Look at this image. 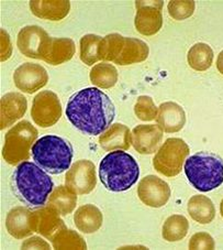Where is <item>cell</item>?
Listing matches in <instances>:
<instances>
[{
	"mask_svg": "<svg viewBox=\"0 0 223 250\" xmlns=\"http://www.w3.org/2000/svg\"><path fill=\"white\" fill-rule=\"evenodd\" d=\"M66 117L76 129L87 136H100L115 118V107L106 93L97 87L80 89L66 105Z\"/></svg>",
	"mask_w": 223,
	"mask_h": 250,
	"instance_id": "1",
	"label": "cell"
},
{
	"mask_svg": "<svg viewBox=\"0 0 223 250\" xmlns=\"http://www.w3.org/2000/svg\"><path fill=\"white\" fill-rule=\"evenodd\" d=\"M11 183L16 196L31 208L45 205L54 188V183L48 172L36 162L30 161L18 165L11 176Z\"/></svg>",
	"mask_w": 223,
	"mask_h": 250,
	"instance_id": "2",
	"label": "cell"
},
{
	"mask_svg": "<svg viewBox=\"0 0 223 250\" xmlns=\"http://www.w3.org/2000/svg\"><path fill=\"white\" fill-rule=\"evenodd\" d=\"M140 176L138 162L123 150L109 152L99 165V178L111 192H124L136 183Z\"/></svg>",
	"mask_w": 223,
	"mask_h": 250,
	"instance_id": "3",
	"label": "cell"
},
{
	"mask_svg": "<svg viewBox=\"0 0 223 250\" xmlns=\"http://www.w3.org/2000/svg\"><path fill=\"white\" fill-rule=\"evenodd\" d=\"M33 161L50 174H61L70 169L74 149L65 138L48 135L34 142L31 149Z\"/></svg>",
	"mask_w": 223,
	"mask_h": 250,
	"instance_id": "4",
	"label": "cell"
},
{
	"mask_svg": "<svg viewBox=\"0 0 223 250\" xmlns=\"http://www.w3.org/2000/svg\"><path fill=\"white\" fill-rule=\"evenodd\" d=\"M184 171L191 187L210 192L223 183V159L213 152L200 151L186 159Z\"/></svg>",
	"mask_w": 223,
	"mask_h": 250,
	"instance_id": "5",
	"label": "cell"
},
{
	"mask_svg": "<svg viewBox=\"0 0 223 250\" xmlns=\"http://www.w3.org/2000/svg\"><path fill=\"white\" fill-rule=\"evenodd\" d=\"M149 53V45L135 38H126L111 33L102 38L99 45V58L118 65H131L144 62Z\"/></svg>",
	"mask_w": 223,
	"mask_h": 250,
	"instance_id": "6",
	"label": "cell"
},
{
	"mask_svg": "<svg viewBox=\"0 0 223 250\" xmlns=\"http://www.w3.org/2000/svg\"><path fill=\"white\" fill-rule=\"evenodd\" d=\"M37 138V130L27 120H22L12 127L5 137L2 148V157L11 166L20 165L30 158V149H32Z\"/></svg>",
	"mask_w": 223,
	"mask_h": 250,
	"instance_id": "7",
	"label": "cell"
},
{
	"mask_svg": "<svg viewBox=\"0 0 223 250\" xmlns=\"http://www.w3.org/2000/svg\"><path fill=\"white\" fill-rule=\"evenodd\" d=\"M189 151V146L181 138H169L157 150L153 166L158 173L174 178L182 172Z\"/></svg>",
	"mask_w": 223,
	"mask_h": 250,
	"instance_id": "8",
	"label": "cell"
},
{
	"mask_svg": "<svg viewBox=\"0 0 223 250\" xmlns=\"http://www.w3.org/2000/svg\"><path fill=\"white\" fill-rule=\"evenodd\" d=\"M51 39L41 27L28 25L20 30L17 44L20 52L25 57L44 61L50 49Z\"/></svg>",
	"mask_w": 223,
	"mask_h": 250,
	"instance_id": "9",
	"label": "cell"
},
{
	"mask_svg": "<svg viewBox=\"0 0 223 250\" xmlns=\"http://www.w3.org/2000/svg\"><path fill=\"white\" fill-rule=\"evenodd\" d=\"M62 116V106L57 95L51 90H43L33 99L31 117L37 126L52 127Z\"/></svg>",
	"mask_w": 223,
	"mask_h": 250,
	"instance_id": "10",
	"label": "cell"
},
{
	"mask_svg": "<svg viewBox=\"0 0 223 250\" xmlns=\"http://www.w3.org/2000/svg\"><path fill=\"white\" fill-rule=\"evenodd\" d=\"M135 29L145 37L156 34L163 25V1H136Z\"/></svg>",
	"mask_w": 223,
	"mask_h": 250,
	"instance_id": "11",
	"label": "cell"
},
{
	"mask_svg": "<svg viewBox=\"0 0 223 250\" xmlns=\"http://www.w3.org/2000/svg\"><path fill=\"white\" fill-rule=\"evenodd\" d=\"M138 195L144 205L158 208L169 201L171 191L169 185L158 176L147 175L138 185Z\"/></svg>",
	"mask_w": 223,
	"mask_h": 250,
	"instance_id": "12",
	"label": "cell"
},
{
	"mask_svg": "<svg viewBox=\"0 0 223 250\" xmlns=\"http://www.w3.org/2000/svg\"><path fill=\"white\" fill-rule=\"evenodd\" d=\"M96 183V167L89 160L77 161L66 174V187L78 195L91 193Z\"/></svg>",
	"mask_w": 223,
	"mask_h": 250,
	"instance_id": "13",
	"label": "cell"
},
{
	"mask_svg": "<svg viewBox=\"0 0 223 250\" xmlns=\"http://www.w3.org/2000/svg\"><path fill=\"white\" fill-rule=\"evenodd\" d=\"M14 81L21 92L33 94L48 84L49 75L43 66L36 63H24L15 71Z\"/></svg>",
	"mask_w": 223,
	"mask_h": 250,
	"instance_id": "14",
	"label": "cell"
},
{
	"mask_svg": "<svg viewBox=\"0 0 223 250\" xmlns=\"http://www.w3.org/2000/svg\"><path fill=\"white\" fill-rule=\"evenodd\" d=\"M163 130L158 125H139L132 130V145L141 154H152L161 148Z\"/></svg>",
	"mask_w": 223,
	"mask_h": 250,
	"instance_id": "15",
	"label": "cell"
},
{
	"mask_svg": "<svg viewBox=\"0 0 223 250\" xmlns=\"http://www.w3.org/2000/svg\"><path fill=\"white\" fill-rule=\"evenodd\" d=\"M33 224L34 231L50 240H52L59 231L66 228L59 217V213L50 205L46 208L42 206L40 209L33 210Z\"/></svg>",
	"mask_w": 223,
	"mask_h": 250,
	"instance_id": "16",
	"label": "cell"
},
{
	"mask_svg": "<svg viewBox=\"0 0 223 250\" xmlns=\"http://www.w3.org/2000/svg\"><path fill=\"white\" fill-rule=\"evenodd\" d=\"M156 122L163 131L167 133L178 132L186 124L185 110L174 102L163 103L158 107Z\"/></svg>",
	"mask_w": 223,
	"mask_h": 250,
	"instance_id": "17",
	"label": "cell"
},
{
	"mask_svg": "<svg viewBox=\"0 0 223 250\" xmlns=\"http://www.w3.org/2000/svg\"><path fill=\"white\" fill-rule=\"evenodd\" d=\"M8 232L17 239H22L34 231L33 210L25 208H16L8 213L6 219Z\"/></svg>",
	"mask_w": 223,
	"mask_h": 250,
	"instance_id": "18",
	"label": "cell"
},
{
	"mask_svg": "<svg viewBox=\"0 0 223 250\" xmlns=\"http://www.w3.org/2000/svg\"><path fill=\"white\" fill-rule=\"evenodd\" d=\"M27 99L19 93H9L1 97V122L0 128L5 129L14 125L25 114Z\"/></svg>",
	"mask_w": 223,
	"mask_h": 250,
	"instance_id": "19",
	"label": "cell"
},
{
	"mask_svg": "<svg viewBox=\"0 0 223 250\" xmlns=\"http://www.w3.org/2000/svg\"><path fill=\"white\" fill-rule=\"evenodd\" d=\"M132 144V133L130 129L122 124H114L100 135L99 145L106 151L128 150Z\"/></svg>",
	"mask_w": 223,
	"mask_h": 250,
	"instance_id": "20",
	"label": "cell"
},
{
	"mask_svg": "<svg viewBox=\"0 0 223 250\" xmlns=\"http://www.w3.org/2000/svg\"><path fill=\"white\" fill-rule=\"evenodd\" d=\"M30 9L41 19L59 21L68 15L70 1H30Z\"/></svg>",
	"mask_w": 223,
	"mask_h": 250,
	"instance_id": "21",
	"label": "cell"
},
{
	"mask_svg": "<svg viewBox=\"0 0 223 250\" xmlns=\"http://www.w3.org/2000/svg\"><path fill=\"white\" fill-rule=\"evenodd\" d=\"M75 225L85 234H93L102 225V213L95 205L87 204L76 210L74 216Z\"/></svg>",
	"mask_w": 223,
	"mask_h": 250,
	"instance_id": "22",
	"label": "cell"
},
{
	"mask_svg": "<svg viewBox=\"0 0 223 250\" xmlns=\"http://www.w3.org/2000/svg\"><path fill=\"white\" fill-rule=\"evenodd\" d=\"M75 43L72 39L52 38L44 62L51 64V65H59V64L70 61L73 55L75 54Z\"/></svg>",
	"mask_w": 223,
	"mask_h": 250,
	"instance_id": "23",
	"label": "cell"
},
{
	"mask_svg": "<svg viewBox=\"0 0 223 250\" xmlns=\"http://www.w3.org/2000/svg\"><path fill=\"white\" fill-rule=\"evenodd\" d=\"M188 214L199 224H209L216 217V208L212 201L204 195H194L187 205Z\"/></svg>",
	"mask_w": 223,
	"mask_h": 250,
	"instance_id": "24",
	"label": "cell"
},
{
	"mask_svg": "<svg viewBox=\"0 0 223 250\" xmlns=\"http://www.w3.org/2000/svg\"><path fill=\"white\" fill-rule=\"evenodd\" d=\"M187 61L192 70L207 71L213 62V51L207 43H196L190 47L187 54Z\"/></svg>",
	"mask_w": 223,
	"mask_h": 250,
	"instance_id": "25",
	"label": "cell"
},
{
	"mask_svg": "<svg viewBox=\"0 0 223 250\" xmlns=\"http://www.w3.org/2000/svg\"><path fill=\"white\" fill-rule=\"evenodd\" d=\"M76 193L67 187L56 188L49 197V205L61 215L71 214L76 208Z\"/></svg>",
	"mask_w": 223,
	"mask_h": 250,
	"instance_id": "26",
	"label": "cell"
},
{
	"mask_svg": "<svg viewBox=\"0 0 223 250\" xmlns=\"http://www.w3.org/2000/svg\"><path fill=\"white\" fill-rule=\"evenodd\" d=\"M189 229V223L182 215H171L166 219L163 225V238L170 243L184 239Z\"/></svg>",
	"mask_w": 223,
	"mask_h": 250,
	"instance_id": "27",
	"label": "cell"
},
{
	"mask_svg": "<svg viewBox=\"0 0 223 250\" xmlns=\"http://www.w3.org/2000/svg\"><path fill=\"white\" fill-rule=\"evenodd\" d=\"M89 77L92 83L98 87L111 88L117 84L119 74L112 64L99 63L92 68Z\"/></svg>",
	"mask_w": 223,
	"mask_h": 250,
	"instance_id": "28",
	"label": "cell"
},
{
	"mask_svg": "<svg viewBox=\"0 0 223 250\" xmlns=\"http://www.w3.org/2000/svg\"><path fill=\"white\" fill-rule=\"evenodd\" d=\"M102 38L96 34H86L80 39V60L86 65L92 66L100 61L99 45Z\"/></svg>",
	"mask_w": 223,
	"mask_h": 250,
	"instance_id": "29",
	"label": "cell"
},
{
	"mask_svg": "<svg viewBox=\"0 0 223 250\" xmlns=\"http://www.w3.org/2000/svg\"><path fill=\"white\" fill-rule=\"evenodd\" d=\"M53 247L55 249H86V245L83 237L76 231L63 229L52 239Z\"/></svg>",
	"mask_w": 223,
	"mask_h": 250,
	"instance_id": "30",
	"label": "cell"
},
{
	"mask_svg": "<svg viewBox=\"0 0 223 250\" xmlns=\"http://www.w3.org/2000/svg\"><path fill=\"white\" fill-rule=\"evenodd\" d=\"M134 113L140 120L143 122H152L156 119L158 114V108L154 104L153 99L149 96H140L134 106Z\"/></svg>",
	"mask_w": 223,
	"mask_h": 250,
	"instance_id": "31",
	"label": "cell"
},
{
	"mask_svg": "<svg viewBox=\"0 0 223 250\" xmlns=\"http://www.w3.org/2000/svg\"><path fill=\"white\" fill-rule=\"evenodd\" d=\"M168 14L175 20H185L192 16L196 8L195 1H169Z\"/></svg>",
	"mask_w": 223,
	"mask_h": 250,
	"instance_id": "32",
	"label": "cell"
},
{
	"mask_svg": "<svg viewBox=\"0 0 223 250\" xmlns=\"http://www.w3.org/2000/svg\"><path fill=\"white\" fill-rule=\"evenodd\" d=\"M214 240L207 232H197L189 241V249H214Z\"/></svg>",
	"mask_w": 223,
	"mask_h": 250,
	"instance_id": "33",
	"label": "cell"
},
{
	"mask_svg": "<svg viewBox=\"0 0 223 250\" xmlns=\"http://www.w3.org/2000/svg\"><path fill=\"white\" fill-rule=\"evenodd\" d=\"M1 42H2V51H1V61H7L10 58L12 47L10 43V39L5 30H1Z\"/></svg>",
	"mask_w": 223,
	"mask_h": 250,
	"instance_id": "34",
	"label": "cell"
},
{
	"mask_svg": "<svg viewBox=\"0 0 223 250\" xmlns=\"http://www.w3.org/2000/svg\"><path fill=\"white\" fill-rule=\"evenodd\" d=\"M25 248H36V249H50V245L48 243H45L44 240L38 238V237H32L31 239H29L23 243L22 245V249Z\"/></svg>",
	"mask_w": 223,
	"mask_h": 250,
	"instance_id": "35",
	"label": "cell"
},
{
	"mask_svg": "<svg viewBox=\"0 0 223 250\" xmlns=\"http://www.w3.org/2000/svg\"><path fill=\"white\" fill-rule=\"evenodd\" d=\"M217 68L218 71L221 73L223 75V50L221 51L220 53L218 55V59H217Z\"/></svg>",
	"mask_w": 223,
	"mask_h": 250,
	"instance_id": "36",
	"label": "cell"
},
{
	"mask_svg": "<svg viewBox=\"0 0 223 250\" xmlns=\"http://www.w3.org/2000/svg\"><path fill=\"white\" fill-rule=\"evenodd\" d=\"M220 213H221V216L223 217V200L221 201V204H220Z\"/></svg>",
	"mask_w": 223,
	"mask_h": 250,
	"instance_id": "37",
	"label": "cell"
}]
</instances>
